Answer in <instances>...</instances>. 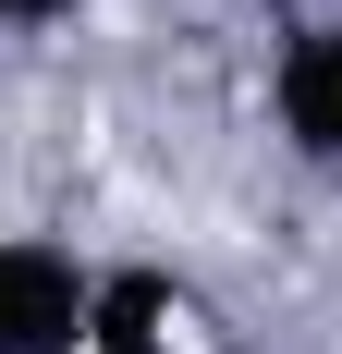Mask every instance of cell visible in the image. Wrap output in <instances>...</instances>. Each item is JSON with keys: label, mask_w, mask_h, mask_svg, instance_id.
Instances as JSON below:
<instances>
[{"label": "cell", "mask_w": 342, "mask_h": 354, "mask_svg": "<svg viewBox=\"0 0 342 354\" xmlns=\"http://www.w3.org/2000/svg\"><path fill=\"white\" fill-rule=\"evenodd\" d=\"M98 318V257L62 232H0V354H86Z\"/></svg>", "instance_id": "cell-1"}, {"label": "cell", "mask_w": 342, "mask_h": 354, "mask_svg": "<svg viewBox=\"0 0 342 354\" xmlns=\"http://www.w3.org/2000/svg\"><path fill=\"white\" fill-rule=\"evenodd\" d=\"M269 135L306 159V171L342 183V12H318V25L281 37V62H269Z\"/></svg>", "instance_id": "cell-2"}, {"label": "cell", "mask_w": 342, "mask_h": 354, "mask_svg": "<svg viewBox=\"0 0 342 354\" xmlns=\"http://www.w3.org/2000/svg\"><path fill=\"white\" fill-rule=\"evenodd\" d=\"M86 354H183V293H171L159 269H98Z\"/></svg>", "instance_id": "cell-3"}, {"label": "cell", "mask_w": 342, "mask_h": 354, "mask_svg": "<svg viewBox=\"0 0 342 354\" xmlns=\"http://www.w3.org/2000/svg\"><path fill=\"white\" fill-rule=\"evenodd\" d=\"M73 12H86V0H0V25H12V37H49V25H73Z\"/></svg>", "instance_id": "cell-4"}]
</instances>
